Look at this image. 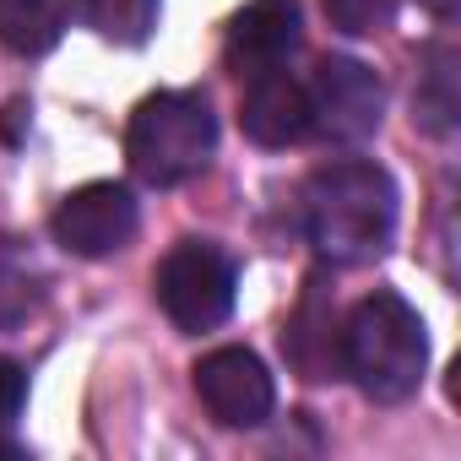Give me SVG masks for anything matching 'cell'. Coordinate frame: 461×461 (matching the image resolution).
I'll return each mask as SVG.
<instances>
[{
    "label": "cell",
    "mask_w": 461,
    "mask_h": 461,
    "mask_svg": "<svg viewBox=\"0 0 461 461\" xmlns=\"http://www.w3.org/2000/svg\"><path fill=\"white\" fill-rule=\"evenodd\" d=\"M391 228H396V185L380 163L337 158V163L310 174L304 234L326 261L353 267V261L380 256L391 245Z\"/></svg>",
    "instance_id": "1"
},
{
    "label": "cell",
    "mask_w": 461,
    "mask_h": 461,
    "mask_svg": "<svg viewBox=\"0 0 461 461\" xmlns=\"http://www.w3.org/2000/svg\"><path fill=\"white\" fill-rule=\"evenodd\" d=\"M429 364V331L402 294H369L342 326V369L375 402H402L418 391Z\"/></svg>",
    "instance_id": "2"
},
{
    "label": "cell",
    "mask_w": 461,
    "mask_h": 461,
    "mask_svg": "<svg viewBox=\"0 0 461 461\" xmlns=\"http://www.w3.org/2000/svg\"><path fill=\"white\" fill-rule=\"evenodd\" d=\"M217 147V120L195 93H158L131 114L125 158L147 185H185L206 168Z\"/></svg>",
    "instance_id": "3"
},
{
    "label": "cell",
    "mask_w": 461,
    "mask_h": 461,
    "mask_svg": "<svg viewBox=\"0 0 461 461\" xmlns=\"http://www.w3.org/2000/svg\"><path fill=\"white\" fill-rule=\"evenodd\" d=\"M158 304L163 315L179 326V331H212L228 321L234 310V288H240V272L217 245L206 240H185L163 256L158 267Z\"/></svg>",
    "instance_id": "4"
},
{
    "label": "cell",
    "mask_w": 461,
    "mask_h": 461,
    "mask_svg": "<svg viewBox=\"0 0 461 461\" xmlns=\"http://www.w3.org/2000/svg\"><path fill=\"white\" fill-rule=\"evenodd\" d=\"M310 98V131L321 141H364L375 136L380 114H385V87L380 77L364 66V60H348V55H326L304 87Z\"/></svg>",
    "instance_id": "5"
},
{
    "label": "cell",
    "mask_w": 461,
    "mask_h": 461,
    "mask_svg": "<svg viewBox=\"0 0 461 461\" xmlns=\"http://www.w3.org/2000/svg\"><path fill=\"white\" fill-rule=\"evenodd\" d=\"M195 396L222 429H256L272 418V375L250 348H217L195 364Z\"/></svg>",
    "instance_id": "6"
},
{
    "label": "cell",
    "mask_w": 461,
    "mask_h": 461,
    "mask_svg": "<svg viewBox=\"0 0 461 461\" xmlns=\"http://www.w3.org/2000/svg\"><path fill=\"white\" fill-rule=\"evenodd\" d=\"M50 228H55V245H66L71 256H114L131 234H136V195L125 190V185H82V190H71L60 206H55V217H50Z\"/></svg>",
    "instance_id": "7"
},
{
    "label": "cell",
    "mask_w": 461,
    "mask_h": 461,
    "mask_svg": "<svg viewBox=\"0 0 461 461\" xmlns=\"http://www.w3.org/2000/svg\"><path fill=\"white\" fill-rule=\"evenodd\" d=\"M299 0H250V6L228 23V66L240 77H267L283 71L288 55L299 50Z\"/></svg>",
    "instance_id": "8"
},
{
    "label": "cell",
    "mask_w": 461,
    "mask_h": 461,
    "mask_svg": "<svg viewBox=\"0 0 461 461\" xmlns=\"http://www.w3.org/2000/svg\"><path fill=\"white\" fill-rule=\"evenodd\" d=\"M240 125H245V136L261 141V147H294V141H304V136H310V98H304V82H294V77H283V71L250 77Z\"/></svg>",
    "instance_id": "9"
},
{
    "label": "cell",
    "mask_w": 461,
    "mask_h": 461,
    "mask_svg": "<svg viewBox=\"0 0 461 461\" xmlns=\"http://www.w3.org/2000/svg\"><path fill=\"white\" fill-rule=\"evenodd\" d=\"M71 23V0H0V44L12 55H44Z\"/></svg>",
    "instance_id": "10"
},
{
    "label": "cell",
    "mask_w": 461,
    "mask_h": 461,
    "mask_svg": "<svg viewBox=\"0 0 461 461\" xmlns=\"http://www.w3.org/2000/svg\"><path fill=\"white\" fill-rule=\"evenodd\" d=\"M412 120L434 136H445L456 125V50L434 44L423 71H418V93H412Z\"/></svg>",
    "instance_id": "11"
},
{
    "label": "cell",
    "mask_w": 461,
    "mask_h": 461,
    "mask_svg": "<svg viewBox=\"0 0 461 461\" xmlns=\"http://www.w3.org/2000/svg\"><path fill=\"white\" fill-rule=\"evenodd\" d=\"M71 12H82L104 39L141 44L158 23V0H71Z\"/></svg>",
    "instance_id": "12"
},
{
    "label": "cell",
    "mask_w": 461,
    "mask_h": 461,
    "mask_svg": "<svg viewBox=\"0 0 461 461\" xmlns=\"http://www.w3.org/2000/svg\"><path fill=\"white\" fill-rule=\"evenodd\" d=\"M326 17H331L342 33L364 39V33H375V28L391 23V0H326Z\"/></svg>",
    "instance_id": "13"
},
{
    "label": "cell",
    "mask_w": 461,
    "mask_h": 461,
    "mask_svg": "<svg viewBox=\"0 0 461 461\" xmlns=\"http://www.w3.org/2000/svg\"><path fill=\"white\" fill-rule=\"evenodd\" d=\"M23 402H28V375H23L17 364L0 358V429H6V423L23 412Z\"/></svg>",
    "instance_id": "14"
},
{
    "label": "cell",
    "mask_w": 461,
    "mask_h": 461,
    "mask_svg": "<svg viewBox=\"0 0 461 461\" xmlns=\"http://www.w3.org/2000/svg\"><path fill=\"white\" fill-rule=\"evenodd\" d=\"M423 6H429L434 17H450V12H456V0H423Z\"/></svg>",
    "instance_id": "15"
}]
</instances>
